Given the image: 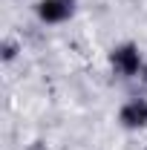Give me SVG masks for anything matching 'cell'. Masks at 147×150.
I'll use <instances>...</instances> for the list:
<instances>
[{
    "label": "cell",
    "mask_w": 147,
    "mask_h": 150,
    "mask_svg": "<svg viewBox=\"0 0 147 150\" xmlns=\"http://www.w3.org/2000/svg\"><path fill=\"white\" fill-rule=\"evenodd\" d=\"M75 0H40L37 3V18L43 23H61L72 15Z\"/></svg>",
    "instance_id": "obj_2"
},
{
    "label": "cell",
    "mask_w": 147,
    "mask_h": 150,
    "mask_svg": "<svg viewBox=\"0 0 147 150\" xmlns=\"http://www.w3.org/2000/svg\"><path fill=\"white\" fill-rule=\"evenodd\" d=\"M110 61H112V67H115V72H121V75H136L139 67H141V55H139V49L133 43H124V46L112 49Z\"/></svg>",
    "instance_id": "obj_1"
},
{
    "label": "cell",
    "mask_w": 147,
    "mask_h": 150,
    "mask_svg": "<svg viewBox=\"0 0 147 150\" xmlns=\"http://www.w3.org/2000/svg\"><path fill=\"white\" fill-rule=\"evenodd\" d=\"M121 124L124 127H144L147 124V101L144 98H136L121 107Z\"/></svg>",
    "instance_id": "obj_3"
}]
</instances>
